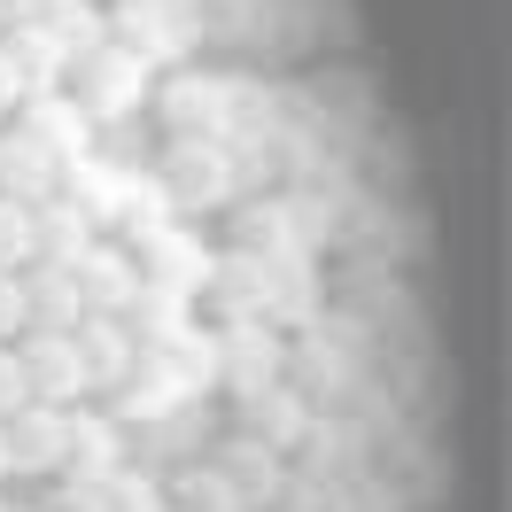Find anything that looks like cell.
<instances>
[{"label":"cell","instance_id":"1","mask_svg":"<svg viewBox=\"0 0 512 512\" xmlns=\"http://www.w3.org/2000/svg\"><path fill=\"white\" fill-rule=\"evenodd\" d=\"M125 39L117 47H132L140 63H187L194 47L210 39V8L202 0H125Z\"/></svg>","mask_w":512,"mask_h":512},{"label":"cell","instance_id":"2","mask_svg":"<svg viewBox=\"0 0 512 512\" xmlns=\"http://www.w3.org/2000/svg\"><path fill=\"white\" fill-rule=\"evenodd\" d=\"M78 70H86V86H78V117H86V125L132 117V109L148 101V63H140L132 47H94Z\"/></svg>","mask_w":512,"mask_h":512},{"label":"cell","instance_id":"3","mask_svg":"<svg viewBox=\"0 0 512 512\" xmlns=\"http://www.w3.org/2000/svg\"><path fill=\"white\" fill-rule=\"evenodd\" d=\"M8 427V474H63L70 466V412L55 404H24Z\"/></svg>","mask_w":512,"mask_h":512},{"label":"cell","instance_id":"4","mask_svg":"<svg viewBox=\"0 0 512 512\" xmlns=\"http://www.w3.org/2000/svg\"><path fill=\"white\" fill-rule=\"evenodd\" d=\"M16 365H24L32 404H55V412H63L70 396H86V365H78V350H70V334H32V342L16 350Z\"/></svg>","mask_w":512,"mask_h":512},{"label":"cell","instance_id":"5","mask_svg":"<svg viewBox=\"0 0 512 512\" xmlns=\"http://www.w3.org/2000/svg\"><path fill=\"white\" fill-rule=\"evenodd\" d=\"M55 179H63V156L55 148H39L32 132H8L0 140V202H47L55 194Z\"/></svg>","mask_w":512,"mask_h":512},{"label":"cell","instance_id":"6","mask_svg":"<svg viewBox=\"0 0 512 512\" xmlns=\"http://www.w3.org/2000/svg\"><path fill=\"white\" fill-rule=\"evenodd\" d=\"M70 350H78V365H86V388H117V381H132V334L109 311H94V319H78L70 326Z\"/></svg>","mask_w":512,"mask_h":512},{"label":"cell","instance_id":"7","mask_svg":"<svg viewBox=\"0 0 512 512\" xmlns=\"http://www.w3.org/2000/svg\"><path fill=\"white\" fill-rule=\"evenodd\" d=\"M32 24L63 47V63H86L94 47H109V16H101V0H39Z\"/></svg>","mask_w":512,"mask_h":512},{"label":"cell","instance_id":"8","mask_svg":"<svg viewBox=\"0 0 512 512\" xmlns=\"http://www.w3.org/2000/svg\"><path fill=\"white\" fill-rule=\"evenodd\" d=\"M163 187H171V202H179V210H210V202L233 187V171H225V156L210 148V140H187V148H171Z\"/></svg>","mask_w":512,"mask_h":512},{"label":"cell","instance_id":"9","mask_svg":"<svg viewBox=\"0 0 512 512\" xmlns=\"http://www.w3.org/2000/svg\"><path fill=\"white\" fill-rule=\"evenodd\" d=\"M78 319H86V303H78L70 264H47V272L24 280V326H32V334H70Z\"/></svg>","mask_w":512,"mask_h":512},{"label":"cell","instance_id":"10","mask_svg":"<svg viewBox=\"0 0 512 512\" xmlns=\"http://www.w3.org/2000/svg\"><path fill=\"white\" fill-rule=\"evenodd\" d=\"M70 280H78V303H86V311H125L132 295H140V280H132V264L117 249H78L70 256Z\"/></svg>","mask_w":512,"mask_h":512},{"label":"cell","instance_id":"11","mask_svg":"<svg viewBox=\"0 0 512 512\" xmlns=\"http://www.w3.org/2000/svg\"><path fill=\"white\" fill-rule=\"evenodd\" d=\"M70 466H78V481H117L125 474V435L109 419H70Z\"/></svg>","mask_w":512,"mask_h":512},{"label":"cell","instance_id":"12","mask_svg":"<svg viewBox=\"0 0 512 512\" xmlns=\"http://www.w3.org/2000/svg\"><path fill=\"white\" fill-rule=\"evenodd\" d=\"M163 117H171L179 132H210L218 117H233V101H225L218 78H179V86L163 94Z\"/></svg>","mask_w":512,"mask_h":512},{"label":"cell","instance_id":"13","mask_svg":"<svg viewBox=\"0 0 512 512\" xmlns=\"http://www.w3.org/2000/svg\"><path fill=\"white\" fill-rule=\"evenodd\" d=\"M0 55H8V63H16V78H24V94H39V86H55V78H63V47H55V39L39 32L32 16H24V24H16V39H8V47H0Z\"/></svg>","mask_w":512,"mask_h":512},{"label":"cell","instance_id":"14","mask_svg":"<svg viewBox=\"0 0 512 512\" xmlns=\"http://www.w3.org/2000/svg\"><path fill=\"white\" fill-rule=\"evenodd\" d=\"M24 256H39V233H32V210L24 202H0V272H16Z\"/></svg>","mask_w":512,"mask_h":512},{"label":"cell","instance_id":"15","mask_svg":"<svg viewBox=\"0 0 512 512\" xmlns=\"http://www.w3.org/2000/svg\"><path fill=\"white\" fill-rule=\"evenodd\" d=\"M225 481H241V489H256V497H264V489L280 481V474H272V450H264V443H241L233 458H225Z\"/></svg>","mask_w":512,"mask_h":512},{"label":"cell","instance_id":"16","mask_svg":"<svg viewBox=\"0 0 512 512\" xmlns=\"http://www.w3.org/2000/svg\"><path fill=\"white\" fill-rule=\"evenodd\" d=\"M24 404H32V388H24V365H16V350L0 342V419H16Z\"/></svg>","mask_w":512,"mask_h":512},{"label":"cell","instance_id":"17","mask_svg":"<svg viewBox=\"0 0 512 512\" xmlns=\"http://www.w3.org/2000/svg\"><path fill=\"white\" fill-rule=\"evenodd\" d=\"M8 334H24V280L16 272H0V342Z\"/></svg>","mask_w":512,"mask_h":512},{"label":"cell","instance_id":"18","mask_svg":"<svg viewBox=\"0 0 512 512\" xmlns=\"http://www.w3.org/2000/svg\"><path fill=\"white\" fill-rule=\"evenodd\" d=\"M55 512H117V505H109L101 481H78V489H63V505H55Z\"/></svg>","mask_w":512,"mask_h":512},{"label":"cell","instance_id":"19","mask_svg":"<svg viewBox=\"0 0 512 512\" xmlns=\"http://www.w3.org/2000/svg\"><path fill=\"white\" fill-rule=\"evenodd\" d=\"M24 78H16V63H8V55H0V117H8V109H24Z\"/></svg>","mask_w":512,"mask_h":512},{"label":"cell","instance_id":"20","mask_svg":"<svg viewBox=\"0 0 512 512\" xmlns=\"http://www.w3.org/2000/svg\"><path fill=\"white\" fill-rule=\"evenodd\" d=\"M0 481H8V427H0Z\"/></svg>","mask_w":512,"mask_h":512},{"label":"cell","instance_id":"21","mask_svg":"<svg viewBox=\"0 0 512 512\" xmlns=\"http://www.w3.org/2000/svg\"><path fill=\"white\" fill-rule=\"evenodd\" d=\"M0 512H16V505H0Z\"/></svg>","mask_w":512,"mask_h":512}]
</instances>
